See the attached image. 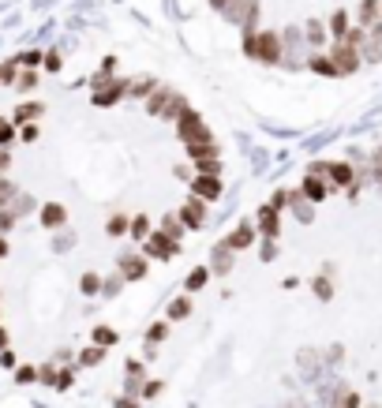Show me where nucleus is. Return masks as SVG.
Masks as SVG:
<instances>
[{
	"label": "nucleus",
	"mask_w": 382,
	"mask_h": 408,
	"mask_svg": "<svg viewBox=\"0 0 382 408\" xmlns=\"http://www.w3.org/2000/svg\"><path fill=\"white\" fill-rule=\"evenodd\" d=\"M120 292H124V277H120L116 270H113V274H105V277H101V292H98V296H101V300H116V296H120Z\"/></svg>",
	"instance_id": "f704fd0d"
},
{
	"label": "nucleus",
	"mask_w": 382,
	"mask_h": 408,
	"mask_svg": "<svg viewBox=\"0 0 382 408\" xmlns=\"http://www.w3.org/2000/svg\"><path fill=\"white\" fill-rule=\"evenodd\" d=\"M326 184H330V188H356V169H352V161H326Z\"/></svg>",
	"instance_id": "2eb2a0df"
},
{
	"label": "nucleus",
	"mask_w": 382,
	"mask_h": 408,
	"mask_svg": "<svg viewBox=\"0 0 382 408\" xmlns=\"http://www.w3.org/2000/svg\"><path fill=\"white\" fill-rule=\"evenodd\" d=\"M116 341H120L116 326H94L90 330V345H98V348H116Z\"/></svg>",
	"instance_id": "2f4dec72"
},
{
	"label": "nucleus",
	"mask_w": 382,
	"mask_h": 408,
	"mask_svg": "<svg viewBox=\"0 0 382 408\" xmlns=\"http://www.w3.org/2000/svg\"><path fill=\"white\" fill-rule=\"evenodd\" d=\"M255 240H259V233H255V221L251 218H244V221H236V225L229 229L225 236H221V244H229L232 251H248V247H255Z\"/></svg>",
	"instance_id": "9d476101"
},
{
	"label": "nucleus",
	"mask_w": 382,
	"mask_h": 408,
	"mask_svg": "<svg viewBox=\"0 0 382 408\" xmlns=\"http://www.w3.org/2000/svg\"><path fill=\"white\" fill-rule=\"evenodd\" d=\"M128 225H132V214H109L105 218V236H113V240H128Z\"/></svg>",
	"instance_id": "c756f323"
},
{
	"label": "nucleus",
	"mask_w": 382,
	"mask_h": 408,
	"mask_svg": "<svg viewBox=\"0 0 382 408\" xmlns=\"http://www.w3.org/2000/svg\"><path fill=\"white\" fill-rule=\"evenodd\" d=\"M173 98V87H165V82H157V87L150 90V98L143 101V113L146 116H162V109H165V101Z\"/></svg>",
	"instance_id": "6ab92c4d"
},
{
	"label": "nucleus",
	"mask_w": 382,
	"mask_h": 408,
	"mask_svg": "<svg viewBox=\"0 0 382 408\" xmlns=\"http://www.w3.org/2000/svg\"><path fill=\"white\" fill-rule=\"evenodd\" d=\"M349 30H352V15L345 12V8H338V12L330 15V23H326V34H333V42H341Z\"/></svg>",
	"instance_id": "a878e982"
},
{
	"label": "nucleus",
	"mask_w": 382,
	"mask_h": 408,
	"mask_svg": "<svg viewBox=\"0 0 382 408\" xmlns=\"http://www.w3.org/2000/svg\"><path fill=\"white\" fill-rule=\"evenodd\" d=\"M191 311H195V303H191L188 292H184V296H173L169 308H165V322H184V319H191Z\"/></svg>",
	"instance_id": "aec40b11"
},
{
	"label": "nucleus",
	"mask_w": 382,
	"mask_h": 408,
	"mask_svg": "<svg viewBox=\"0 0 382 408\" xmlns=\"http://www.w3.org/2000/svg\"><path fill=\"white\" fill-rule=\"evenodd\" d=\"M330 191H333V188L322 180V176H304V184H300V195H304L307 202H322Z\"/></svg>",
	"instance_id": "412c9836"
},
{
	"label": "nucleus",
	"mask_w": 382,
	"mask_h": 408,
	"mask_svg": "<svg viewBox=\"0 0 382 408\" xmlns=\"http://www.w3.org/2000/svg\"><path fill=\"white\" fill-rule=\"evenodd\" d=\"M154 233V221L146 218V214H132V225H128V240H132V244H143L146 236Z\"/></svg>",
	"instance_id": "cd10ccee"
},
{
	"label": "nucleus",
	"mask_w": 382,
	"mask_h": 408,
	"mask_svg": "<svg viewBox=\"0 0 382 408\" xmlns=\"http://www.w3.org/2000/svg\"><path fill=\"white\" fill-rule=\"evenodd\" d=\"M207 270H210V277H229L232 270H236V251H232L229 244H214L210 247V258H207Z\"/></svg>",
	"instance_id": "9b49d317"
},
{
	"label": "nucleus",
	"mask_w": 382,
	"mask_h": 408,
	"mask_svg": "<svg viewBox=\"0 0 382 408\" xmlns=\"http://www.w3.org/2000/svg\"><path fill=\"white\" fill-rule=\"evenodd\" d=\"M169 330H173V322H150L146 326V333H143V345H150V348H157V345H165L169 341Z\"/></svg>",
	"instance_id": "c85d7f7f"
},
{
	"label": "nucleus",
	"mask_w": 382,
	"mask_h": 408,
	"mask_svg": "<svg viewBox=\"0 0 382 408\" xmlns=\"http://www.w3.org/2000/svg\"><path fill=\"white\" fill-rule=\"evenodd\" d=\"M240 45H244V57L255 60V64H266V68H277V60H281V38H277V30H266V26H259V30L251 34H240Z\"/></svg>",
	"instance_id": "f03ea898"
},
{
	"label": "nucleus",
	"mask_w": 382,
	"mask_h": 408,
	"mask_svg": "<svg viewBox=\"0 0 382 408\" xmlns=\"http://www.w3.org/2000/svg\"><path fill=\"white\" fill-rule=\"evenodd\" d=\"M38 82H42V71L38 68H19V71H15L12 90H19V94H34V90H38Z\"/></svg>",
	"instance_id": "b1692460"
},
{
	"label": "nucleus",
	"mask_w": 382,
	"mask_h": 408,
	"mask_svg": "<svg viewBox=\"0 0 382 408\" xmlns=\"http://www.w3.org/2000/svg\"><path fill=\"white\" fill-rule=\"evenodd\" d=\"M42 116H45V105H42V101H34V98H23L19 105L12 109V124H15V127H23V124H38Z\"/></svg>",
	"instance_id": "dca6fc26"
},
{
	"label": "nucleus",
	"mask_w": 382,
	"mask_h": 408,
	"mask_svg": "<svg viewBox=\"0 0 382 408\" xmlns=\"http://www.w3.org/2000/svg\"><path fill=\"white\" fill-rule=\"evenodd\" d=\"M79 292H83V296H98V292H101V274H98V270H87V274H83V277H79Z\"/></svg>",
	"instance_id": "58836bf2"
},
{
	"label": "nucleus",
	"mask_w": 382,
	"mask_h": 408,
	"mask_svg": "<svg viewBox=\"0 0 382 408\" xmlns=\"http://www.w3.org/2000/svg\"><path fill=\"white\" fill-rule=\"evenodd\" d=\"M176 139L184 143L191 161H202V157H221V146L214 139L207 116L199 109H184V116H176Z\"/></svg>",
	"instance_id": "f257e3e1"
},
{
	"label": "nucleus",
	"mask_w": 382,
	"mask_h": 408,
	"mask_svg": "<svg viewBox=\"0 0 382 408\" xmlns=\"http://www.w3.org/2000/svg\"><path fill=\"white\" fill-rule=\"evenodd\" d=\"M356 19H360L363 30H371L375 23H382V4H379V0H363L360 12H356Z\"/></svg>",
	"instance_id": "7c9ffc66"
},
{
	"label": "nucleus",
	"mask_w": 382,
	"mask_h": 408,
	"mask_svg": "<svg viewBox=\"0 0 382 408\" xmlns=\"http://www.w3.org/2000/svg\"><path fill=\"white\" fill-rule=\"evenodd\" d=\"M53 364H60V367H68V364H71V348H68V345H60L57 352H53Z\"/></svg>",
	"instance_id": "4d7b16f0"
},
{
	"label": "nucleus",
	"mask_w": 382,
	"mask_h": 408,
	"mask_svg": "<svg viewBox=\"0 0 382 408\" xmlns=\"http://www.w3.org/2000/svg\"><path fill=\"white\" fill-rule=\"evenodd\" d=\"M207 4H210V8H214V12H218V15H221V8H225V4H229V0H207Z\"/></svg>",
	"instance_id": "0e129e2a"
},
{
	"label": "nucleus",
	"mask_w": 382,
	"mask_h": 408,
	"mask_svg": "<svg viewBox=\"0 0 382 408\" xmlns=\"http://www.w3.org/2000/svg\"><path fill=\"white\" fill-rule=\"evenodd\" d=\"M259 258H263V263H274L277 258V240H263V244H259Z\"/></svg>",
	"instance_id": "5fc2aeb1"
},
{
	"label": "nucleus",
	"mask_w": 382,
	"mask_h": 408,
	"mask_svg": "<svg viewBox=\"0 0 382 408\" xmlns=\"http://www.w3.org/2000/svg\"><path fill=\"white\" fill-rule=\"evenodd\" d=\"M113 405H116V408H143V401H139V397H132V393H120Z\"/></svg>",
	"instance_id": "6e6d98bb"
},
{
	"label": "nucleus",
	"mask_w": 382,
	"mask_h": 408,
	"mask_svg": "<svg viewBox=\"0 0 382 408\" xmlns=\"http://www.w3.org/2000/svg\"><path fill=\"white\" fill-rule=\"evenodd\" d=\"M15 132L19 127L12 124V116H0V150H12L15 146Z\"/></svg>",
	"instance_id": "ea45409f"
},
{
	"label": "nucleus",
	"mask_w": 382,
	"mask_h": 408,
	"mask_svg": "<svg viewBox=\"0 0 382 408\" xmlns=\"http://www.w3.org/2000/svg\"><path fill=\"white\" fill-rule=\"evenodd\" d=\"M12 172V150H0V176Z\"/></svg>",
	"instance_id": "052dcab7"
},
{
	"label": "nucleus",
	"mask_w": 382,
	"mask_h": 408,
	"mask_svg": "<svg viewBox=\"0 0 382 408\" xmlns=\"http://www.w3.org/2000/svg\"><path fill=\"white\" fill-rule=\"evenodd\" d=\"M15 229H19V218H15L12 210H0V236L15 233Z\"/></svg>",
	"instance_id": "603ef678"
},
{
	"label": "nucleus",
	"mask_w": 382,
	"mask_h": 408,
	"mask_svg": "<svg viewBox=\"0 0 382 408\" xmlns=\"http://www.w3.org/2000/svg\"><path fill=\"white\" fill-rule=\"evenodd\" d=\"M38 386H45V389H53V386H57V364H53V360H45V364H38Z\"/></svg>",
	"instance_id": "c03bdc74"
},
{
	"label": "nucleus",
	"mask_w": 382,
	"mask_h": 408,
	"mask_svg": "<svg viewBox=\"0 0 382 408\" xmlns=\"http://www.w3.org/2000/svg\"><path fill=\"white\" fill-rule=\"evenodd\" d=\"M15 386H38V367L31 364H15Z\"/></svg>",
	"instance_id": "a19ab883"
},
{
	"label": "nucleus",
	"mask_w": 382,
	"mask_h": 408,
	"mask_svg": "<svg viewBox=\"0 0 382 408\" xmlns=\"http://www.w3.org/2000/svg\"><path fill=\"white\" fill-rule=\"evenodd\" d=\"M42 57H45V49H19L15 53V64L19 68H42Z\"/></svg>",
	"instance_id": "79ce46f5"
},
{
	"label": "nucleus",
	"mask_w": 382,
	"mask_h": 408,
	"mask_svg": "<svg viewBox=\"0 0 382 408\" xmlns=\"http://www.w3.org/2000/svg\"><path fill=\"white\" fill-rule=\"evenodd\" d=\"M19 360H15V352L12 348H0V367H15Z\"/></svg>",
	"instance_id": "bf43d9fd"
},
{
	"label": "nucleus",
	"mask_w": 382,
	"mask_h": 408,
	"mask_svg": "<svg viewBox=\"0 0 382 408\" xmlns=\"http://www.w3.org/2000/svg\"><path fill=\"white\" fill-rule=\"evenodd\" d=\"M76 244H79V236L71 233L68 225H64V229H57V233H53V251H57V255H68V251H71V247H76Z\"/></svg>",
	"instance_id": "c9c22d12"
},
{
	"label": "nucleus",
	"mask_w": 382,
	"mask_h": 408,
	"mask_svg": "<svg viewBox=\"0 0 382 408\" xmlns=\"http://www.w3.org/2000/svg\"><path fill=\"white\" fill-rule=\"evenodd\" d=\"M139 251H143L146 258H150V263H169V258H176L180 255V244H176V240H169L162 233V229L154 225V233L143 240V244H139Z\"/></svg>",
	"instance_id": "39448f33"
},
{
	"label": "nucleus",
	"mask_w": 382,
	"mask_h": 408,
	"mask_svg": "<svg viewBox=\"0 0 382 408\" xmlns=\"http://www.w3.org/2000/svg\"><path fill=\"white\" fill-rule=\"evenodd\" d=\"M71 386H76V367H60L57 364V386H53V389H57V393H64V389H71Z\"/></svg>",
	"instance_id": "49530a36"
},
{
	"label": "nucleus",
	"mask_w": 382,
	"mask_h": 408,
	"mask_svg": "<svg viewBox=\"0 0 382 408\" xmlns=\"http://www.w3.org/2000/svg\"><path fill=\"white\" fill-rule=\"evenodd\" d=\"M304 68H311L315 76H338V71H333V64H330V57H326V53H307Z\"/></svg>",
	"instance_id": "e433bc0d"
},
{
	"label": "nucleus",
	"mask_w": 382,
	"mask_h": 408,
	"mask_svg": "<svg viewBox=\"0 0 382 408\" xmlns=\"http://www.w3.org/2000/svg\"><path fill=\"white\" fill-rule=\"evenodd\" d=\"M367 408H379V405H367Z\"/></svg>",
	"instance_id": "338daca9"
},
{
	"label": "nucleus",
	"mask_w": 382,
	"mask_h": 408,
	"mask_svg": "<svg viewBox=\"0 0 382 408\" xmlns=\"http://www.w3.org/2000/svg\"><path fill=\"white\" fill-rule=\"evenodd\" d=\"M0 348H12V333H8L4 326H0Z\"/></svg>",
	"instance_id": "680f3d73"
},
{
	"label": "nucleus",
	"mask_w": 382,
	"mask_h": 408,
	"mask_svg": "<svg viewBox=\"0 0 382 408\" xmlns=\"http://www.w3.org/2000/svg\"><path fill=\"white\" fill-rule=\"evenodd\" d=\"M207 285H210V270H207V263H202V266H191L188 277H184V292L195 296V292L207 289Z\"/></svg>",
	"instance_id": "393cba45"
},
{
	"label": "nucleus",
	"mask_w": 382,
	"mask_h": 408,
	"mask_svg": "<svg viewBox=\"0 0 382 408\" xmlns=\"http://www.w3.org/2000/svg\"><path fill=\"white\" fill-rule=\"evenodd\" d=\"M0 76H4V71H0Z\"/></svg>",
	"instance_id": "774afa93"
},
{
	"label": "nucleus",
	"mask_w": 382,
	"mask_h": 408,
	"mask_svg": "<svg viewBox=\"0 0 382 408\" xmlns=\"http://www.w3.org/2000/svg\"><path fill=\"white\" fill-rule=\"evenodd\" d=\"M157 229H162L165 236L169 240H176V244H180V236L188 233V229L180 225V218H176V210H169V214H162V221H157Z\"/></svg>",
	"instance_id": "72a5a7b5"
},
{
	"label": "nucleus",
	"mask_w": 382,
	"mask_h": 408,
	"mask_svg": "<svg viewBox=\"0 0 382 408\" xmlns=\"http://www.w3.org/2000/svg\"><path fill=\"white\" fill-rule=\"evenodd\" d=\"M195 172L202 176H225V165H221V157H202V161H191Z\"/></svg>",
	"instance_id": "4c0bfd02"
},
{
	"label": "nucleus",
	"mask_w": 382,
	"mask_h": 408,
	"mask_svg": "<svg viewBox=\"0 0 382 408\" xmlns=\"http://www.w3.org/2000/svg\"><path fill=\"white\" fill-rule=\"evenodd\" d=\"M188 191L195 195V199H202L207 206H214V202L225 195V180H221V176H202V172H195L191 180H188Z\"/></svg>",
	"instance_id": "1a4fd4ad"
},
{
	"label": "nucleus",
	"mask_w": 382,
	"mask_h": 408,
	"mask_svg": "<svg viewBox=\"0 0 382 408\" xmlns=\"http://www.w3.org/2000/svg\"><path fill=\"white\" fill-rule=\"evenodd\" d=\"M8 251H12V244H8V236H0V258H8Z\"/></svg>",
	"instance_id": "e2e57ef3"
},
{
	"label": "nucleus",
	"mask_w": 382,
	"mask_h": 408,
	"mask_svg": "<svg viewBox=\"0 0 382 408\" xmlns=\"http://www.w3.org/2000/svg\"><path fill=\"white\" fill-rule=\"evenodd\" d=\"M285 206L293 210L296 221H304V225H311V221H315V210H311L315 202H307L304 195H300V188H296V191H288V202H285Z\"/></svg>",
	"instance_id": "4be33fe9"
},
{
	"label": "nucleus",
	"mask_w": 382,
	"mask_h": 408,
	"mask_svg": "<svg viewBox=\"0 0 382 408\" xmlns=\"http://www.w3.org/2000/svg\"><path fill=\"white\" fill-rule=\"evenodd\" d=\"M184 109H191L188 98H184L180 90H173V98L165 101V109H162V116H157V120H165V124H176V116H184Z\"/></svg>",
	"instance_id": "bb28decb"
},
{
	"label": "nucleus",
	"mask_w": 382,
	"mask_h": 408,
	"mask_svg": "<svg viewBox=\"0 0 382 408\" xmlns=\"http://www.w3.org/2000/svg\"><path fill=\"white\" fill-rule=\"evenodd\" d=\"M173 176H176L180 184H188L191 176H195V169H191V165H176V169H173Z\"/></svg>",
	"instance_id": "13d9d810"
},
{
	"label": "nucleus",
	"mask_w": 382,
	"mask_h": 408,
	"mask_svg": "<svg viewBox=\"0 0 382 408\" xmlns=\"http://www.w3.org/2000/svg\"><path fill=\"white\" fill-rule=\"evenodd\" d=\"M124 378H146V360H128V364H124Z\"/></svg>",
	"instance_id": "864d4df0"
},
{
	"label": "nucleus",
	"mask_w": 382,
	"mask_h": 408,
	"mask_svg": "<svg viewBox=\"0 0 382 408\" xmlns=\"http://www.w3.org/2000/svg\"><path fill=\"white\" fill-rule=\"evenodd\" d=\"M38 135H42L38 124H23L19 132H15V143H23V146H26V143H38Z\"/></svg>",
	"instance_id": "3c124183"
},
{
	"label": "nucleus",
	"mask_w": 382,
	"mask_h": 408,
	"mask_svg": "<svg viewBox=\"0 0 382 408\" xmlns=\"http://www.w3.org/2000/svg\"><path fill=\"white\" fill-rule=\"evenodd\" d=\"M326 57H330V64H333V71H338V76H352V71L360 68V49H356V45H349L345 38L333 42Z\"/></svg>",
	"instance_id": "6e6552de"
},
{
	"label": "nucleus",
	"mask_w": 382,
	"mask_h": 408,
	"mask_svg": "<svg viewBox=\"0 0 382 408\" xmlns=\"http://www.w3.org/2000/svg\"><path fill=\"white\" fill-rule=\"evenodd\" d=\"M176 218H180V225L188 229V233H202L210 221V206L202 199H195V195H188V199L176 206Z\"/></svg>",
	"instance_id": "423d86ee"
},
{
	"label": "nucleus",
	"mask_w": 382,
	"mask_h": 408,
	"mask_svg": "<svg viewBox=\"0 0 382 408\" xmlns=\"http://www.w3.org/2000/svg\"><path fill=\"white\" fill-rule=\"evenodd\" d=\"M311 292L319 296V300H330V296H333V285H330V277H326V274H319V277L311 281Z\"/></svg>",
	"instance_id": "8fccbe9b"
},
{
	"label": "nucleus",
	"mask_w": 382,
	"mask_h": 408,
	"mask_svg": "<svg viewBox=\"0 0 382 408\" xmlns=\"http://www.w3.org/2000/svg\"><path fill=\"white\" fill-rule=\"evenodd\" d=\"M157 82H162V79H154V76H135V79H128V98H132V101H146Z\"/></svg>",
	"instance_id": "5701e85b"
},
{
	"label": "nucleus",
	"mask_w": 382,
	"mask_h": 408,
	"mask_svg": "<svg viewBox=\"0 0 382 408\" xmlns=\"http://www.w3.org/2000/svg\"><path fill=\"white\" fill-rule=\"evenodd\" d=\"M304 42H307V53H322L326 49V23L322 19L304 23Z\"/></svg>",
	"instance_id": "a211bd4d"
},
{
	"label": "nucleus",
	"mask_w": 382,
	"mask_h": 408,
	"mask_svg": "<svg viewBox=\"0 0 382 408\" xmlns=\"http://www.w3.org/2000/svg\"><path fill=\"white\" fill-rule=\"evenodd\" d=\"M15 191H19V184H15L12 176H0V210H8V202L15 199Z\"/></svg>",
	"instance_id": "de8ad7c7"
},
{
	"label": "nucleus",
	"mask_w": 382,
	"mask_h": 408,
	"mask_svg": "<svg viewBox=\"0 0 382 408\" xmlns=\"http://www.w3.org/2000/svg\"><path fill=\"white\" fill-rule=\"evenodd\" d=\"M105 356H109V348H98V345H87L76 356V367H101L105 364Z\"/></svg>",
	"instance_id": "473e14b6"
},
{
	"label": "nucleus",
	"mask_w": 382,
	"mask_h": 408,
	"mask_svg": "<svg viewBox=\"0 0 382 408\" xmlns=\"http://www.w3.org/2000/svg\"><path fill=\"white\" fill-rule=\"evenodd\" d=\"M285 408H307V401H304V397H293V401H288Z\"/></svg>",
	"instance_id": "69168bd1"
},
{
	"label": "nucleus",
	"mask_w": 382,
	"mask_h": 408,
	"mask_svg": "<svg viewBox=\"0 0 382 408\" xmlns=\"http://www.w3.org/2000/svg\"><path fill=\"white\" fill-rule=\"evenodd\" d=\"M296 371L304 375V382H319L322 378V356H319V348H300L296 352Z\"/></svg>",
	"instance_id": "4468645a"
},
{
	"label": "nucleus",
	"mask_w": 382,
	"mask_h": 408,
	"mask_svg": "<svg viewBox=\"0 0 382 408\" xmlns=\"http://www.w3.org/2000/svg\"><path fill=\"white\" fill-rule=\"evenodd\" d=\"M38 206H42L38 195H31V191H23V188L15 191V199H12V202H8V210H12V214L19 218V221H23V218H31V214H38Z\"/></svg>",
	"instance_id": "f3484780"
},
{
	"label": "nucleus",
	"mask_w": 382,
	"mask_h": 408,
	"mask_svg": "<svg viewBox=\"0 0 382 408\" xmlns=\"http://www.w3.org/2000/svg\"><path fill=\"white\" fill-rule=\"evenodd\" d=\"M251 221H255V233L263 236V240H277V236H281V210L270 206V202H263V206H259V214L251 218Z\"/></svg>",
	"instance_id": "f8f14e48"
},
{
	"label": "nucleus",
	"mask_w": 382,
	"mask_h": 408,
	"mask_svg": "<svg viewBox=\"0 0 382 408\" xmlns=\"http://www.w3.org/2000/svg\"><path fill=\"white\" fill-rule=\"evenodd\" d=\"M38 221H42V229L45 233H57V229H64L68 225V206H64V202H42L38 206Z\"/></svg>",
	"instance_id": "ddd939ff"
},
{
	"label": "nucleus",
	"mask_w": 382,
	"mask_h": 408,
	"mask_svg": "<svg viewBox=\"0 0 382 408\" xmlns=\"http://www.w3.org/2000/svg\"><path fill=\"white\" fill-rule=\"evenodd\" d=\"M42 68L49 71V76H57V71L64 68V57H60V49H57V45H49V49H45V57H42Z\"/></svg>",
	"instance_id": "37998d69"
},
{
	"label": "nucleus",
	"mask_w": 382,
	"mask_h": 408,
	"mask_svg": "<svg viewBox=\"0 0 382 408\" xmlns=\"http://www.w3.org/2000/svg\"><path fill=\"white\" fill-rule=\"evenodd\" d=\"M120 101H128V79H120V76H113L105 87L90 90V105L94 109H116Z\"/></svg>",
	"instance_id": "0eeeda50"
},
{
	"label": "nucleus",
	"mask_w": 382,
	"mask_h": 408,
	"mask_svg": "<svg viewBox=\"0 0 382 408\" xmlns=\"http://www.w3.org/2000/svg\"><path fill=\"white\" fill-rule=\"evenodd\" d=\"M221 19L229 26H236L240 34H251V30H259L263 4H259V0H229V4L221 8Z\"/></svg>",
	"instance_id": "7ed1b4c3"
},
{
	"label": "nucleus",
	"mask_w": 382,
	"mask_h": 408,
	"mask_svg": "<svg viewBox=\"0 0 382 408\" xmlns=\"http://www.w3.org/2000/svg\"><path fill=\"white\" fill-rule=\"evenodd\" d=\"M116 274L124 277V285L146 281V274H150V258L139 251V247H124V251L116 255Z\"/></svg>",
	"instance_id": "20e7f679"
},
{
	"label": "nucleus",
	"mask_w": 382,
	"mask_h": 408,
	"mask_svg": "<svg viewBox=\"0 0 382 408\" xmlns=\"http://www.w3.org/2000/svg\"><path fill=\"white\" fill-rule=\"evenodd\" d=\"M319 356H322V371H333V367L345 360V348H341V345H330V348H322Z\"/></svg>",
	"instance_id": "a18cd8bd"
},
{
	"label": "nucleus",
	"mask_w": 382,
	"mask_h": 408,
	"mask_svg": "<svg viewBox=\"0 0 382 408\" xmlns=\"http://www.w3.org/2000/svg\"><path fill=\"white\" fill-rule=\"evenodd\" d=\"M162 393H165V382L162 378H150V382H143V389H139V401H154Z\"/></svg>",
	"instance_id": "09e8293b"
}]
</instances>
